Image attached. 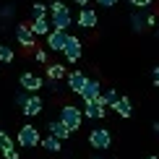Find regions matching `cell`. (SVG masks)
<instances>
[{"instance_id": "1", "label": "cell", "mask_w": 159, "mask_h": 159, "mask_svg": "<svg viewBox=\"0 0 159 159\" xmlns=\"http://www.w3.org/2000/svg\"><path fill=\"white\" fill-rule=\"evenodd\" d=\"M50 13H52V18H50L52 29H57V31H68L70 29L73 16H70V8L63 3V0H52L50 3Z\"/></svg>"}, {"instance_id": "2", "label": "cell", "mask_w": 159, "mask_h": 159, "mask_svg": "<svg viewBox=\"0 0 159 159\" xmlns=\"http://www.w3.org/2000/svg\"><path fill=\"white\" fill-rule=\"evenodd\" d=\"M57 120H60L70 133H76V130L81 128V123H84L81 107H76V104H63V107H60V117H57Z\"/></svg>"}, {"instance_id": "3", "label": "cell", "mask_w": 159, "mask_h": 159, "mask_svg": "<svg viewBox=\"0 0 159 159\" xmlns=\"http://www.w3.org/2000/svg\"><path fill=\"white\" fill-rule=\"evenodd\" d=\"M16 141H18V146H21V149H34V146H39L42 136H39V130L34 128V125H21Z\"/></svg>"}, {"instance_id": "4", "label": "cell", "mask_w": 159, "mask_h": 159, "mask_svg": "<svg viewBox=\"0 0 159 159\" xmlns=\"http://www.w3.org/2000/svg\"><path fill=\"white\" fill-rule=\"evenodd\" d=\"M89 143H91V149L104 151V149L112 146V133H110L107 128H94V130L89 133Z\"/></svg>"}, {"instance_id": "5", "label": "cell", "mask_w": 159, "mask_h": 159, "mask_svg": "<svg viewBox=\"0 0 159 159\" xmlns=\"http://www.w3.org/2000/svg\"><path fill=\"white\" fill-rule=\"evenodd\" d=\"M18 86H21V91H26V94H37L44 86V81H42V76L26 70V73H21V78H18Z\"/></svg>"}, {"instance_id": "6", "label": "cell", "mask_w": 159, "mask_h": 159, "mask_svg": "<svg viewBox=\"0 0 159 159\" xmlns=\"http://www.w3.org/2000/svg\"><path fill=\"white\" fill-rule=\"evenodd\" d=\"M16 42L21 44L24 50H34V47H37V37L31 34L29 24H18V26H16Z\"/></svg>"}, {"instance_id": "7", "label": "cell", "mask_w": 159, "mask_h": 159, "mask_svg": "<svg viewBox=\"0 0 159 159\" xmlns=\"http://www.w3.org/2000/svg\"><path fill=\"white\" fill-rule=\"evenodd\" d=\"M81 52H84L81 39H78V37H68V42H65V47H63L65 60H68V63H78V60H81Z\"/></svg>"}, {"instance_id": "8", "label": "cell", "mask_w": 159, "mask_h": 159, "mask_svg": "<svg viewBox=\"0 0 159 159\" xmlns=\"http://www.w3.org/2000/svg\"><path fill=\"white\" fill-rule=\"evenodd\" d=\"M68 31H57V29H52L50 34H47V47H50V52H63V47H65V42H68Z\"/></svg>"}, {"instance_id": "9", "label": "cell", "mask_w": 159, "mask_h": 159, "mask_svg": "<svg viewBox=\"0 0 159 159\" xmlns=\"http://www.w3.org/2000/svg\"><path fill=\"white\" fill-rule=\"evenodd\" d=\"M99 94H102V84H99L97 78H89V81H86V86L81 89V94H78V97H81L84 102H97V99H99Z\"/></svg>"}, {"instance_id": "10", "label": "cell", "mask_w": 159, "mask_h": 159, "mask_svg": "<svg viewBox=\"0 0 159 159\" xmlns=\"http://www.w3.org/2000/svg\"><path fill=\"white\" fill-rule=\"evenodd\" d=\"M65 81H68V89L73 91V94H81V89L86 86V81H89V76H86L84 70H70V73L65 76Z\"/></svg>"}, {"instance_id": "11", "label": "cell", "mask_w": 159, "mask_h": 159, "mask_svg": "<svg viewBox=\"0 0 159 159\" xmlns=\"http://www.w3.org/2000/svg\"><path fill=\"white\" fill-rule=\"evenodd\" d=\"M42 107H44V102H42V97H39V94H29V97H26V102H24V115L26 117H37L39 115V112H42Z\"/></svg>"}, {"instance_id": "12", "label": "cell", "mask_w": 159, "mask_h": 159, "mask_svg": "<svg viewBox=\"0 0 159 159\" xmlns=\"http://www.w3.org/2000/svg\"><path fill=\"white\" fill-rule=\"evenodd\" d=\"M76 21H78L81 29H94V26L99 24V16H97V11H91V8H81Z\"/></svg>"}, {"instance_id": "13", "label": "cell", "mask_w": 159, "mask_h": 159, "mask_svg": "<svg viewBox=\"0 0 159 159\" xmlns=\"http://www.w3.org/2000/svg\"><path fill=\"white\" fill-rule=\"evenodd\" d=\"M104 107H99L97 102H84V110H81V115L84 117H89V120H102L104 117Z\"/></svg>"}, {"instance_id": "14", "label": "cell", "mask_w": 159, "mask_h": 159, "mask_svg": "<svg viewBox=\"0 0 159 159\" xmlns=\"http://www.w3.org/2000/svg\"><path fill=\"white\" fill-rule=\"evenodd\" d=\"M29 29H31V34H34V37H47L50 31H52V26H50L47 18H34V21L29 24Z\"/></svg>"}, {"instance_id": "15", "label": "cell", "mask_w": 159, "mask_h": 159, "mask_svg": "<svg viewBox=\"0 0 159 159\" xmlns=\"http://www.w3.org/2000/svg\"><path fill=\"white\" fill-rule=\"evenodd\" d=\"M47 78L50 81H63L65 76H68V70H65V65L63 63H47Z\"/></svg>"}, {"instance_id": "16", "label": "cell", "mask_w": 159, "mask_h": 159, "mask_svg": "<svg viewBox=\"0 0 159 159\" xmlns=\"http://www.w3.org/2000/svg\"><path fill=\"white\" fill-rule=\"evenodd\" d=\"M47 128H50V136H52V138H57V141H65V138H70V130L65 128L60 120H52Z\"/></svg>"}, {"instance_id": "17", "label": "cell", "mask_w": 159, "mask_h": 159, "mask_svg": "<svg viewBox=\"0 0 159 159\" xmlns=\"http://www.w3.org/2000/svg\"><path fill=\"white\" fill-rule=\"evenodd\" d=\"M112 110H115L120 117H130V115H133V107H130V99L128 97H117V102L112 104Z\"/></svg>"}, {"instance_id": "18", "label": "cell", "mask_w": 159, "mask_h": 159, "mask_svg": "<svg viewBox=\"0 0 159 159\" xmlns=\"http://www.w3.org/2000/svg\"><path fill=\"white\" fill-rule=\"evenodd\" d=\"M115 102H117V91H115V89L102 91V94H99V99H97V104H99V107H112Z\"/></svg>"}, {"instance_id": "19", "label": "cell", "mask_w": 159, "mask_h": 159, "mask_svg": "<svg viewBox=\"0 0 159 159\" xmlns=\"http://www.w3.org/2000/svg\"><path fill=\"white\" fill-rule=\"evenodd\" d=\"M39 143H42V146L47 149V151H52V154H57V151H63V141H57V138H52V136L42 138Z\"/></svg>"}, {"instance_id": "20", "label": "cell", "mask_w": 159, "mask_h": 159, "mask_svg": "<svg viewBox=\"0 0 159 159\" xmlns=\"http://www.w3.org/2000/svg\"><path fill=\"white\" fill-rule=\"evenodd\" d=\"M0 151H3V159H18V151H16V146H13V138H11V141L5 143Z\"/></svg>"}, {"instance_id": "21", "label": "cell", "mask_w": 159, "mask_h": 159, "mask_svg": "<svg viewBox=\"0 0 159 159\" xmlns=\"http://www.w3.org/2000/svg\"><path fill=\"white\" fill-rule=\"evenodd\" d=\"M13 57H16V52H13L8 44H0V63H11Z\"/></svg>"}, {"instance_id": "22", "label": "cell", "mask_w": 159, "mask_h": 159, "mask_svg": "<svg viewBox=\"0 0 159 159\" xmlns=\"http://www.w3.org/2000/svg\"><path fill=\"white\" fill-rule=\"evenodd\" d=\"M31 16L34 18H47V5L44 3H34L31 5Z\"/></svg>"}, {"instance_id": "23", "label": "cell", "mask_w": 159, "mask_h": 159, "mask_svg": "<svg viewBox=\"0 0 159 159\" xmlns=\"http://www.w3.org/2000/svg\"><path fill=\"white\" fill-rule=\"evenodd\" d=\"M130 26H133V31H143V29H146V26H143V18L138 16V13L130 16Z\"/></svg>"}, {"instance_id": "24", "label": "cell", "mask_w": 159, "mask_h": 159, "mask_svg": "<svg viewBox=\"0 0 159 159\" xmlns=\"http://www.w3.org/2000/svg\"><path fill=\"white\" fill-rule=\"evenodd\" d=\"M151 3H154V0H130V5H133V8H149Z\"/></svg>"}, {"instance_id": "25", "label": "cell", "mask_w": 159, "mask_h": 159, "mask_svg": "<svg viewBox=\"0 0 159 159\" xmlns=\"http://www.w3.org/2000/svg\"><path fill=\"white\" fill-rule=\"evenodd\" d=\"M34 57H37V63L47 65V52H44V50H34Z\"/></svg>"}, {"instance_id": "26", "label": "cell", "mask_w": 159, "mask_h": 159, "mask_svg": "<svg viewBox=\"0 0 159 159\" xmlns=\"http://www.w3.org/2000/svg\"><path fill=\"white\" fill-rule=\"evenodd\" d=\"M143 26H157V13H149V16L143 18Z\"/></svg>"}, {"instance_id": "27", "label": "cell", "mask_w": 159, "mask_h": 159, "mask_svg": "<svg viewBox=\"0 0 159 159\" xmlns=\"http://www.w3.org/2000/svg\"><path fill=\"white\" fill-rule=\"evenodd\" d=\"M5 16H13V5H5V8L0 11V18H5Z\"/></svg>"}, {"instance_id": "28", "label": "cell", "mask_w": 159, "mask_h": 159, "mask_svg": "<svg viewBox=\"0 0 159 159\" xmlns=\"http://www.w3.org/2000/svg\"><path fill=\"white\" fill-rule=\"evenodd\" d=\"M97 3H99V5H102V8H112V5H115V3H117V0H97Z\"/></svg>"}, {"instance_id": "29", "label": "cell", "mask_w": 159, "mask_h": 159, "mask_svg": "<svg viewBox=\"0 0 159 159\" xmlns=\"http://www.w3.org/2000/svg\"><path fill=\"white\" fill-rule=\"evenodd\" d=\"M8 141H11V136H8V133H3V130H0V149H3V146H5V143H8Z\"/></svg>"}, {"instance_id": "30", "label": "cell", "mask_w": 159, "mask_h": 159, "mask_svg": "<svg viewBox=\"0 0 159 159\" xmlns=\"http://www.w3.org/2000/svg\"><path fill=\"white\" fill-rule=\"evenodd\" d=\"M151 78H154V86H159V65H154V70H151Z\"/></svg>"}, {"instance_id": "31", "label": "cell", "mask_w": 159, "mask_h": 159, "mask_svg": "<svg viewBox=\"0 0 159 159\" xmlns=\"http://www.w3.org/2000/svg\"><path fill=\"white\" fill-rule=\"evenodd\" d=\"M24 102H26V91H21V94H16V104H21V107H24Z\"/></svg>"}, {"instance_id": "32", "label": "cell", "mask_w": 159, "mask_h": 159, "mask_svg": "<svg viewBox=\"0 0 159 159\" xmlns=\"http://www.w3.org/2000/svg\"><path fill=\"white\" fill-rule=\"evenodd\" d=\"M78 3V8H89V0H76Z\"/></svg>"}, {"instance_id": "33", "label": "cell", "mask_w": 159, "mask_h": 159, "mask_svg": "<svg viewBox=\"0 0 159 159\" xmlns=\"http://www.w3.org/2000/svg\"><path fill=\"white\" fill-rule=\"evenodd\" d=\"M146 159H159V157H146Z\"/></svg>"}, {"instance_id": "34", "label": "cell", "mask_w": 159, "mask_h": 159, "mask_svg": "<svg viewBox=\"0 0 159 159\" xmlns=\"http://www.w3.org/2000/svg\"><path fill=\"white\" fill-rule=\"evenodd\" d=\"M94 159H102V157H94Z\"/></svg>"}]
</instances>
